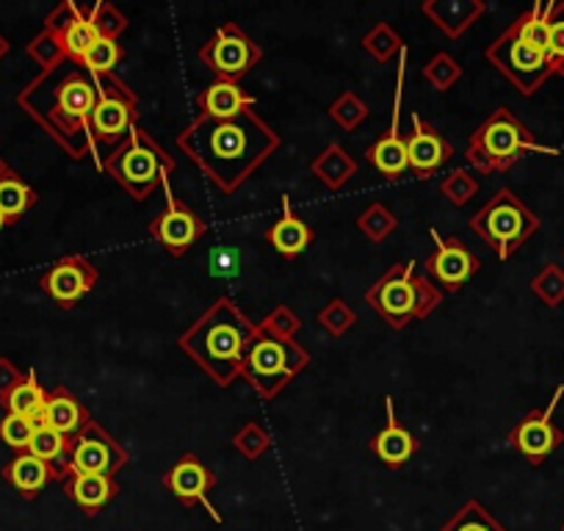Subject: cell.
<instances>
[{"instance_id":"d590c367","label":"cell","mask_w":564,"mask_h":531,"mask_svg":"<svg viewBox=\"0 0 564 531\" xmlns=\"http://www.w3.org/2000/svg\"><path fill=\"white\" fill-rule=\"evenodd\" d=\"M329 117H333L335 124H340L344 130L355 133V130L368 119V106L357 91H340L333 100V106H329Z\"/></svg>"},{"instance_id":"ba28073f","label":"cell","mask_w":564,"mask_h":531,"mask_svg":"<svg viewBox=\"0 0 564 531\" xmlns=\"http://www.w3.org/2000/svg\"><path fill=\"white\" fill-rule=\"evenodd\" d=\"M470 230L492 249L501 260L512 258L536 230H540V216L523 203L514 192L501 188L487 205H481L479 214L470 219Z\"/></svg>"},{"instance_id":"7dc6e473","label":"cell","mask_w":564,"mask_h":531,"mask_svg":"<svg viewBox=\"0 0 564 531\" xmlns=\"http://www.w3.org/2000/svg\"><path fill=\"white\" fill-rule=\"evenodd\" d=\"M34 421L23 419V415H12L7 413L3 421H0V441L7 443V446L18 448V452H29V443L34 437Z\"/></svg>"},{"instance_id":"30bf717a","label":"cell","mask_w":564,"mask_h":531,"mask_svg":"<svg viewBox=\"0 0 564 531\" xmlns=\"http://www.w3.org/2000/svg\"><path fill=\"white\" fill-rule=\"evenodd\" d=\"M487 62H490L523 97L536 95V89L553 75L547 53L525 45V42L514 34L512 25L487 47Z\"/></svg>"},{"instance_id":"5b68a950","label":"cell","mask_w":564,"mask_h":531,"mask_svg":"<svg viewBox=\"0 0 564 531\" xmlns=\"http://www.w3.org/2000/svg\"><path fill=\"white\" fill-rule=\"evenodd\" d=\"M525 153H545L558 155V150L545 148L534 139L529 128L514 117L509 108H496L479 128L470 133L468 148H465V159L481 175H492V172H507L523 159Z\"/></svg>"},{"instance_id":"836d02e7","label":"cell","mask_w":564,"mask_h":531,"mask_svg":"<svg viewBox=\"0 0 564 531\" xmlns=\"http://www.w3.org/2000/svg\"><path fill=\"white\" fill-rule=\"evenodd\" d=\"M357 227H360L362 236L373 243H382L384 238L393 236L395 227H399V216L390 208H384L382 203H371L357 219Z\"/></svg>"},{"instance_id":"ab89813d","label":"cell","mask_w":564,"mask_h":531,"mask_svg":"<svg viewBox=\"0 0 564 531\" xmlns=\"http://www.w3.org/2000/svg\"><path fill=\"white\" fill-rule=\"evenodd\" d=\"M232 446H236V452L241 454V457L252 459L254 463V459H260L271 448V437L258 421H247V424L232 435Z\"/></svg>"},{"instance_id":"74e56055","label":"cell","mask_w":564,"mask_h":531,"mask_svg":"<svg viewBox=\"0 0 564 531\" xmlns=\"http://www.w3.org/2000/svg\"><path fill=\"white\" fill-rule=\"evenodd\" d=\"M531 291H534L536 300L547 307H558L564 302V269L556 263H547L545 269L536 272V278L531 280Z\"/></svg>"},{"instance_id":"2e32d148","label":"cell","mask_w":564,"mask_h":531,"mask_svg":"<svg viewBox=\"0 0 564 531\" xmlns=\"http://www.w3.org/2000/svg\"><path fill=\"white\" fill-rule=\"evenodd\" d=\"M216 481L219 479H216L214 470H210L197 454H183L164 476L166 490H170L177 501L186 503V507H197L199 503V507L208 509V514L216 523H221V514L216 512L214 503L208 501V492L214 490Z\"/></svg>"},{"instance_id":"b9f144b4","label":"cell","mask_w":564,"mask_h":531,"mask_svg":"<svg viewBox=\"0 0 564 531\" xmlns=\"http://www.w3.org/2000/svg\"><path fill=\"white\" fill-rule=\"evenodd\" d=\"M318 324H322V329H327L333 338H344V335L357 324V313L349 302L333 300L327 302L324 311H318Z\"/></svg>"},{"instance_id":"f5cc1de1","label":"cell","mask_w":564,"mask_h":531,"mask_svg":"<svg viewBox=\"0 0 564 531\" xmlns=\"http://www.w3.org/2000/svg\"><path fill=\"white\" fill-rule=\"evenodd\" d=\"M9 175H12V166H9L7 161L0 159V181H3V177H9Z\"/></svg>"},{"instance_id":"603a6c76","label":"cell","mask_w":564,"mask_h":531,"mask_svg":"<svg viewBox=\"0 0 564 531\" xmlns=\"http://www.w3.org/2000/svg\"><path fill=\"white\" fill-rule=\"evenodd\" d=\"M67 496L78 503V509L84 514H97L119 496V485L113 476H100V474H73L62 481Z\"/></svg>"},{"instance_id":"277c9868","label":"cell","mask_w":564,"mask_h":531,"mask_svg":"<svg viewBox=\"0 0 564 531\" xmlns=\"http://www.w3.org/2000/svg\"><path fill=\"white\" fill-rule=\"evenodd\" d=\"M366 305L377 311L393 329H404L410 322L430 318L441 307L443 291L412 260L393 263L371 289L366 291Z\"/></svg>"},{"instance_id":"c3c4849f","label":"cell","mask_w":564,"mask_h":531,"mask_svg":"<svg viewBox=\"0 0 564 531\" xmlns=\"http://www.w3.org/2000/svg\"><path fill=\"white\" fill-rule=\"evenodd\" d=\"M97 40H100V36H97L95 25H91L89 20H84V23L73 25V29L62 36V45H64V51H67V58L80 62V58H84L86 53L97 45Z\"/></svg>"},{"instance_id":"9c48e42d","label":"cell","mask_w":564,"mask_h":531,"mask_svg":"<svg viewBox=\"0 0 564 531\" xmlns=\"http://www.w3.org/2000/svg\"><path fill=\"white\" fill-rule=\"evenodd\" d=\"M97 86H100V97H97V106L91 111L89 130L97 166H100V150L111 153L119 142H124L130 130L139 124V97L113 73L97 75Z\"/></svg>"},{"instance_id":"f1b7e54d","label":"cell","mask_w":564,"mask_h":531,"mask_svg":"<svg viewBox=\"0 0 564 531\" xmlns=\"http://www.w3.org/2000/svg\"><path fill=\"white\" fill-rule=\"evenodd\" d=\"M47 404V390L42 388L40 379H36L34 371L25 373L23 382L12 390L3 408L12 415H23V419L34 421V426H42V410Z\"/></svg>"},{"instance_id":"8fae6325","label":"cell","mask_w":564,"mask_h":531,"mask_svg":"<svg viewBox=\"0 0 564 531\" xmlns=\"http://www.w3.org/2000/svg\"><path fill=\"white\" fill-rule=\"evenodd\" d=\"M199 62L210 69L219 80L238 84L243 75L252 73L263 62V51L258 42L236 23H225L216 34L199 47Z\"/></svg>"},{"instance_id":"4dcf8cb0","label":"cell","mask_w":564,"mask_h":531,"mask_svg":"<svg viewBox=\"0 0 564 531\" xmlns=\"http://www.w3.org/2000/svg\"><path fill=\"white\" fill-rule=\"evenodd\" d=\"M547 14H551V3H534L529 12L520 14L512 23V31L525 42V45L536 47V51L547 53Z\"/></svg>"},{"instance_id":"7c38bea8","label":"cell","mask_w":564,"mask_h":531,"mask_svg":"<svg viewBox=\"0 0 564 531\" xmlns=\"http://www.w3.org/2000/svg\"><path fill=\"white\" fill-rule=\"evenodd\" d=\"M130 465V454L124 452L122 443L106 426L97 421H89L78 435L73 437V452L67 459V476L73 474H100V476H117L119 470ZM64 476V479H67Z\"/></svg>"},{"instance_id":"f546056e","label":"cell","mask_w":564,"mask_h":531,"mask_svg":"<svg viewBox=\"0 0 564 531\" xmlns=\"http://www.w3.org/2000/svg\"><path fill=\"white\" fill-rule=\"evenodd\" d=\"M36 203H40L36 192L18 175V172H12V175L0 181V214L7 216L9 225L18 221L29 208H34Z\"/></svg>"},{"instance_id":"7bdbcfd3","label":"cell","mask_w":564,"mask_h":531,"mask_svg":"<svg viewBox=\"0 0 564 531\" xmlns=\"http://www.w3.org/2000/svg\"><path fill=\"white\" fill-rule=\"evenodd\" d=\"M260 333L274 335V338L282 340H296V333L302 329V318L296 316L294 307L289 305H276L274 311H269V316L258 324Z\"/></svg>"},{"instance_id":"681fc988","label":"cell","mask_w":564,"mask_h":531,"mask_svg":"<svg viewBox=\"0 0 564 531\" xmlns=\"http://www.w3.org/2000/svg\"><path fill=\"white\" fill-rule=\"evenodd\" d=\"M210 278H238L241 274V254L232 247L210 249Z\"/></svg>"},{"instance_id":"db71d44e","label":"cell","mask_w":564,"mask_h":531,"mask_svg":"<svg viewBox=\"0 0 564 531\" xmlns=\"http://www.w3.org/2000/svg\"><path fill=\"white\" fill-rule=\"evenodd\" d=\"M7 225H9V221H7V216L0 214V230H3V227H7Z\"/></svg>"},{"instance_id":"8992f818","label":"cell","mask_w":564,"mask_h":531,"mask_svg":"<svg viewBox=\"0 0 564 531\" xmlns=\"http://www.w3.org/2000/svg\"><path fill=\"white\" fill-rule=\"evenodd\" d=\"M100 170L108 172L130 197L144 203L155 188L170 183V175L175 172V159L150 137L148 130L135 124L124 137V142H119L102 159Z\"/></svg>"},{"instance_id":"4316f807","label":"cell","mask_w":564,"mask_h":531,"mask_svg":"<svg viewBox=\"0 0 564 531\" xmlns=\"http://www.w3.org/2000/svg\"><path fill=\"white\" fill-rule=\"evenodd\" d=\"M311 172L329 192H340L357 175V161L338 142H333L311 161Z\"/></svg>"},{"instance_id":"bcb514c9","label":"cell","mask_w":564,"mask_h":531,"mask_svg":"<svg viewBox=\"0 0 564 531\" xmlns=\"http://www.w3.org/2000/svg\"><path fill=\"white\" fill-rule=\"evenodd\" d=\"M89 12L91 7H80V3H75V0H62V3H58V7L45 18V31H53L56 36H64L73 25L89 20Z\"/></svg>"},{"instance_id":"ee69618b","label":"cell","mask_w":564,"mask_h":531,"mask_svg":"<svg viewBox=\"0 0 564 531\" xmlns=\"http://www.w3.org/2000/svg\"><path fill=\"white\" fill-rule=\"evenodd\" d=\"M476 192H479V181H476L474 172L468 170H454L452 175L443 177L441 183V194L448 199V203L457 205V208L468 205L470 199L476 197Z\"/></svg>"},{"instance_id":"52a82bcc","label":"cell","mask_w":564,"mask_h":531,"mask_svg":"<svg viewBox=\"0 0 564 531\" xmlns=\"http://www.w3.org/2000/svg\"><path fill=\"white\" fill-rule=\"evenodd\" d=\"M311 366V351L296 340H282L274 335L260 333L249 344L247 357L241 366V379L252 384L254 393L265 402L276 399L282 390L289 388L305 368Z\"/></svg>"},{"instance_id":"f6af8a7d","label":"cell","mask_w":564,"mask_h":531,"mask_svg":"<svg viewBox=\"0 0 564 531\" xmlns=\"http://www.w3.org/2000/svg\"><path fill=\"white\" fill-rule=\"evenodd\" d=\"M423 78H426V84L435 86L437 91H448L459 78H463V67H459L448 53H437V56L423 67Z\"/></svg>"},{"instance_id":"4fadbf2b","label":"cell","mask_w":564,"mask_h":531,"mask_svg":"<svg viewBox=\"0 0 564 531\" xmlns=\"http://www.w3.org/2000/svg\"><path fill=\"white\" fill-rule=\"evenodd\" d=\"M564 395V384H558L551 404L545 410H531L523 421H518L509 432V443L518 454H523L531 465H542L564 443V432L553 424V410L558 408Z\"/></svg>"},{"instance_id":"83f0119b","label":"cell","mask_w":564,"mask_h":531,"mask_svg":"<svg viewBox=\"0 0 564 531\" xmlns=\"http://www.w3.org/2000/svg\"><path fill=\"white\" fill-rule=\"evenodd\" d=\"M69 452H73V437L62 435V432L51 430V426H36L34 437L29 443V454L45 459V463H51L58 470V481H64V476H67Z\"/></svg>"},{"instance_id":"7402d4cb","label":"cell","mask_w":564,"mask_h":531,"mask_svg":"<svg viewBox=\"0 0 564 531\" xmlns=\"http://www.w3.org/2000/svg\"><path fill=\"white\" fill-rule=\"evenodd\" d=\"M265 241L274 247V252L289 260H294L296 254H302L313 243V227L302 216L294 214L291 197H282V216L269 227Z\"/></svg>"},{"instance_id":"ac0fdd59","label":"cell","mask_w":564,"mask_h":531,"mask_svg":"<svg viewBox=\"0 0 564 531\" xmlns=\"http://www.w3.org/2000/svg\"><path fill=\"white\" fill-rule=\"evenodd\" d=\"M404 62L406 51L399 56V69H395V106H393V124L384 133L382 139L368 148L366 159L379 175H384L388 181H395V177L404 175L410 170V161H406V139L401 137V124H399V111H401V95H404Z\"/></svg>"},{"instance_id":"60d3db41","label":"cell","mask_w":564,"mask_h":531,"mask_svg":"<svg viewBox=\"0 0 564 531\" xmlns=\"http://www.w3.org/2000/svg\"><path fill=\"white\" fill-rule=\"evenodd\" d=\"M122 56H124V51L119 47V42L97 40V45L91 47V51L86 53L78 64L91 75H108V73H113V67H117L119 62H122Z\"/></svg>"},{"instance_id":"9a60e30c","label":"cell","mask_w":564,"mask_h":531,"mask_svg":"<svg viewBox=\"0 0 564 531\" xmlns=\"http://www.w3.org/2000/svg\"><path fill=\"white\" fill-rule=\"evenodd\" d=\"M432 238L437 247L423 263V272L432 278V283L446 291H459L474 274L481 272V260L459 238H441L437 230H432Z\"/></svg>"},{"instance_id":"44dd1931","label":"cell","mask_w":564,"mask_h":531,"mask_svg":"<svg viewBox=\"0 0 564 531\" xmlns=\"http://www.w3.org/2000/svg\"><path fill=\"white\" fill-rule=\"evenodd\" d=\"M384 410H388V424H384V430L373 437L371 448H373V454H377V457L388 465V468L395 470L415 457L417 448H421V443H417V437L412 435L410 430H404V426L395 421L393 399H390V395L384 399Z\"/></svg>"},{"instance_id":"d6a6232c","label":"cell","mask_w":564,"mask_h":531,"mask_svg":"<svg viewBox=\"0 0 564 531\" xmlns=\"http://www.w3.org/2000/svg\"><path fill=\"white\" fill-rule=\"evenodd\" d=\"M441 531H509V529L492 518L490 509H487L485 503L470 498V501H465L463 509H459V512L454 514Z\"/></svg>"},{"instance_id":"f907efd6","label":"cell","mask_w":564,"mask_h":531,"mask_svg":"<svg viewBox=\"0 0 564 531\" xmlns=\"http://www.w3.org/2000/svg\"><path fill=\"white\" fill-rule=\"evenodd\" d=\"M23 379H25V373L20 371V368L14 366L9 357H0V404L7 402L9 395H12V390L18 388Z\"/></svg>"},{"instance_id":"6da1fadb","label":"cell","mask_w":564,"mask_h":531,"mask_svg":"<svg viewBox=\"0 0 564 531\" xmlns=\"http://www.w3.org/2000/svg\"><path fill=\"white\" fill-rule=\"evenodd\" d=\"M282 144L269 122L252 108L232 119H214L197 113L177 133V148L219 192L232 194L276 153Z\"/></svg>"},{"instance_id":"3957f363","label":"cell","mask_w":564,"mask_h":531,"mask_svg":"<svg viewBox=\"0 0 564 531\" xmlns=\"http://www.w3.org/2000/svg\"><path fill=\"white\" fill-rule=\"evenodd\" d=\"M258 335V324L230 300L219 296L186 333L181 335V349L203 368L219 388L241 379L243 357Z\"/></svg>"},{"instance_id":"f35d334b","label":"cell","mask_w":564,"mask_h":531,"mask_svg":"<svg viewBox=\"0 0 564 531\" xmlns=\"http://www.w3.org/2000/svg\"><path fill=\"white\" fill-rule=\"evenodd\" d=\"M547 58H551L553 75H564V0H551L547 14Z\"/></svg>"},{"instance_id":"ffe728a7","label":"cell","mask_w":564,"mask_h":531,"mask_svg":"<svg viewBox=\"0 0 564 531\" xmlns=\"http://www.w3.org/2000/svg\"><path fill=\"white\" fill-rule=\"evenodd\" d=\"M421 12L448 36V40H459L474 29L476 20L487 12L481 0H426Z\"/></svg>"},{"instance_id":"cb8c5ba5","label":"cell","mask_w":564,"mask_h":531,"mask_svg":"<svg viewBox=\"0 0 564 531\" xmlns=\"http://www.w3.org/2000/svg\"><path fill=\"white\" fill-rule=\"evenodd\" d=\"M89 421V410H86L84 404H80L78 395L69 393L67 388H56L47 393V404L45 410H42V426H51V430L62 432V435L75 437Z\"/></svg>"},{"instance_id":"5bb4252c","label":"cell","mask_w":564,"mask_h":531,"mask_svg":"<svg viewBox=\"0 0 564 531\" xmlns=\"http://www.w3.org/2000/svg\"><path fill=\"white\" fill-rule=\"evenodd\" d=\"M166 188V208L150 221V236L172 254V258H183L199 238L205 236L208 225L203 221V216L194 214L186 203L172 197L170 183H164Z\"/></svg>"},{"instance_id":"d4e9b609","label":"cell","mask_w":564,"mask_h":531,"mask_svg":"<svg viewBox=\"0 0 564 531\" xmlns=\"http://www.w3.org/2000/svg\"><path fill=\"white\" fill-rule=\"evenodd\" d=\"M3 479L14 487L23 498H36L51 481H58V470L45 459L29 452H20L12 463L3 468Z\"/></svg>"},{"instance_id":"484cf974","label":"cell","mask_w":564,"mask_h":531,"mask_svg":"<svg viewBox=\"0 0 564 531\" xmlns=\"http://www.w3.org/2000/svg\"><path fill=\"white\" fill-rule=\"evenodd\" d=\"M199 113L205 117H214V119H232L243 111V108H252L254 97L249 91H243L238 84H230V80H216V84L205 86L197 97Z\"/></svg>"},{"instance_id":"7a4b0ae2","label":"cell","mask_w":564,"mask_h":531,"mask_svg":"<svg viewBox=\"0 0 564 531\" xmlns=\"http://www.w3.org/2000/svg\"><path fill=\"white\" fill-rule=\"evenodd\" d=\"M97 97V75L86 73L78 62L67 58L56 69L36 75L20 91L18 102L69 159L84 161L86 155H95L89 119Z\"/></svg>"},{"instance_id":"1f68e13d","label":"cell","mask_w":564,"mask_h":531,"mask_svg":"<svg viewBox=\"0 0 564 531\" xmlns=\"http://www.w3.org/2000/svg\"><path fill=\"white\" fill-rule=\"evenodd\" d=\"M362 51L371 58H377L379 64H388L393 58H399L406 51L404 40L399 36V31L388 23H377L366 36H362Z\"/></svg>"},{"instance_id":"816d5d0a","label":"cell","mask_w":564,"mask_h":531,"mask_svg":"<svg viewBox=\"0 0 564 531\" xmlns=\"http://www.w3.org/2000/svg\"><path fill=\"white\" fill-rule=\"evenodd\" d=\"M9 56V40L3 34H0V62Z\"/></svg>"},{"instance_id":"e575fe53","label":"cell","mask_w":564,"mask_h":531,"mask_svg":"<svg viewBox=\"0 0 564 531\" xmlns=\"http://www.w3.org/2000/svg\"><path fill=\"white\" fill-rule=\"evenodd\" d=\"M25 53H29L31 62L40 64L42 73H47V69H56L58 64L67 62V51H64V45H62V36H56L53 31H45V29H42L40 34L29 42Z\"/></svg>"},{"instance_id":"8d00e7d4","label":"cell","mask_w":564,"mask_h":531,"mask_svg":"<svg viewBox=\"0 0 564 531\" xmlns=\"http://www.w3.org/2000/svg\"><path fill=\"white\" fill-rule=\"evenodd\" d=\"M89 23L95 25L100 40H111V42H117L119 36L130 29V20L124 18L113 3H106V0H102V3H91Z\"/></svg>"},{"instance_id":"e0dca14e","label":"cell","mask_w":564,"mask_h":531,"mask_svg":"<svg viewBox=\"0 0 564 531\" xmlns=\"http://www.w3.org/2000/svg\"><path fill=\"white\" fill-rule=\"evenodd\" d=\"M97 280H100V272H97V266L89 258H84V254H67V258L51 266V272H45L42 289L62 307H73L75 302L84 300L95 289Z\"/></svg>"},{"instance_id":"d6986e66","label":"cell","mask_w":564,"mask_h":531,"mask_svg":"<svg viewBox=\"0 0 564 531\" xmlns=\"http://www.w3.org/2000/svg\"><path fill=\"white\" fill-rule=\"evenodd\" d=\"M452 155L454 148L443 139L441 130L412 113V133L406 137V161H410V172H415L417 181H430L437 170L448 164Z\"/></svg>"}]
</instances>
